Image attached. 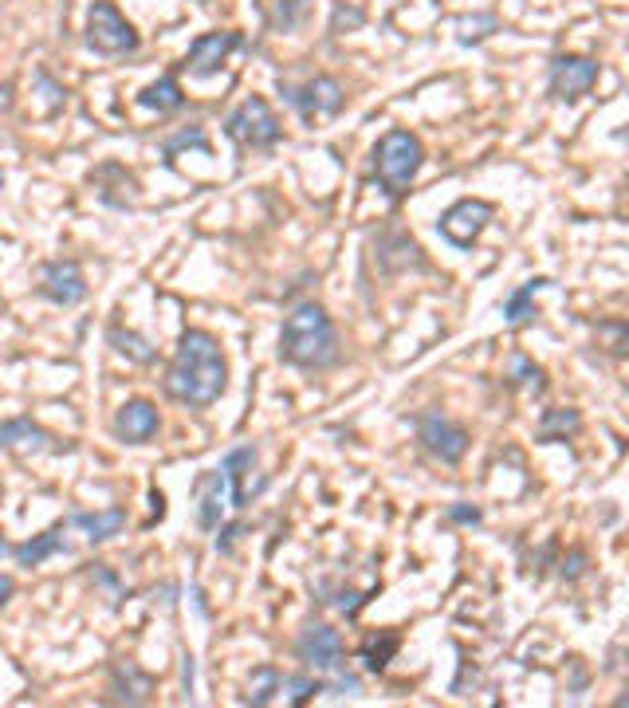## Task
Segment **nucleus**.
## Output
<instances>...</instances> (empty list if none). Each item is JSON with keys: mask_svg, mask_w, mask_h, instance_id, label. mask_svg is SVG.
I'll return each mask as SVG.
<instances>
[{"mask_svg": "<svg viewBox=\"0 0 629 708\" xmlns=\"http://www.w3.org/2000/svg\"><path fill=\"white\" fill-rule=\"evenodd\" d=\"M162 390L189 410H209L213 402H221L228 390V359L221 342L201 327H189L178 339Z\"/></svg>", "mask_w": 629, "mask_h": 708, "instance_id": "nucleus-1", "label": "nucleus"}, {"mask_svg": "<svg viewBox=\"0 0 629 708\" xmlns=\"http://www.w3.org/2000/svg\"><path fill=\"white\" fill-rule=\"evenodd\" d=\"M279 359L299 370H327L339 362V331L323 304H296L279 331Z\"/></svg>", "mask_w": 629, "mask_h": 708, "instance_id": "nucleus-2", "label": "nucleus"}, {"mask_svg": "<svg viewBox=\"0 0 629 708\" xmlns=\"http://www.w3.org/2000/svg\"><path fill=\"white\" fill-rule=\"evenodd\" d=\"M425 166V146L414 130H386L374 146V178L390 198L402 201Z\"/></svg>", "mask_w": 629, "mask_h": 708, "instance_id": "nucleus-3", "label": "nucleus"}, {"mask_svg": "<svg viewBox=\"0 0 629 708\" xmlns=\"http://www.w3.org/2000/svg\"><path fill=\"white\" fill-rule=\"evenodd\" d=\"M87 47L99 55H130L138 52V32L135 24L118 12V4L110 0H90L87 9Z\"/></svg>", "mask_w": 629, "mask_h": 708, "instance_id": "nucleus-4", "label": "nucleus"}, {"mask_svg": "<svg viewBox=\"0 0 629 708\" xmlns=\"http://www.w3.org/2000/svg\"><path fill=\"white\" fill-rule=\"evenodd\" d=\"M225 135L241 146H252V150H271V146L284 138V123H279L276 110L268 107V99L248 95V99L228 115Z\"/></svg>", "mask_w": 629, "mask_h": 708, "instance_id": "nucleus-5", "label": "nucleus"}, {"mask_svg": "<svg viewBox=\"0 0 629 708\" xmlns=\"http://www.w3.org/2000/svg\"><path fill=\"white\" fill-rule=\"evenodd\" d=\"M495 205L492 201H480V198H460L452 201L437 221V233L452 244V249H472V244L484 236V229L492 224Z\"/></svg>", "mask_w": 629, "mask_h": 708, "instance_id": "nucleus-6", "label": "nucleus"}, {"mask_svg": "<svg viewBox=\"0 0 629 708\" xmlns=\"http://www.w3.org/2000/svg\"><path fill=\"white\" fill-rule=\"evenodd\" d=\"M279 91H284V99L303 115V123H314V118H334L342 107H347V91H342V83L331 80V75H314V80L299 83V87H291V83L279 80Z\"/></svg>", "mask_w": 629, "mask_h": 708, "instance_id": "nucleus-7", "label": "nucleus"}, {"mask_svg": "<svg viewBox=\"0 0 629 708\" xmlns=\"http://www.w3.org/2000/svg\"><path fill=\"white\" fill-rule=\"evenodd\" d=\"M598 60L590 55H555L547 72V91L555 103H578L583 95H590L598 83Z\"/></svg>", "mask_w": 629, "mask_h": 708, "instance_id": "nucleus-8", "label": "nucleus"}, {"mask_svg": "<svg viewBox=\"0 0 629 708\" xmlns=\"http://www.w3.org/2000/svg\"><path fill=\"white\" fill-rule=\"evenodd\" d=\"M417 437H422V445L429 448L437 461H445V465H457L468 453V445H472L465 425L449 422L440 410H425L422 418H417Z\"/></svg>", "mask_w": 629, "mask_h": 708, "instance_id": "nucleus-9", "label": "nucleus"}, {"mask_svg": "<svg viewBox=\"0 0 629 708\" xmlns=\"http://www.w3.org/2000/svg\"><path fill=\"white\" fill-rule=\"evenodd\" d=\"M296 654H299V662H303L307 669H314V673L342 669V637H339V630L327 626V622H314V626H307L303 634H299Z\"/></svg>", "mask_w": 629, "mask_h": 708, "instance_id": "nucleus-10", "label": "nucleus"}, {"mask_svg": "<svg viewBox=\"0 0 629 708\" xmlns=\"http://www.w3.org/2000/svg\"><path fill=\"white\" fill-rule=\"evenodd\" d=\"M193 504H198V524L205 531H216L225 524V511L233 504V493H228V476L221 468H205L193 480Z\"/></svg>", "mask_w": 629, "mask_h": 708, "instance_id": "nucleus-11", "label": "nucleus"}, {"mask_svg": "<svg viewBox=\"0 0 629 708\" xmlns=\"http://www.w3.org/2000/svg\"><path fill=\"white\" fill-rule=\"evenodd\" d=\"M244 44L241 32H205L189 44V55H185V72L198 75V80H209L225 67V60Z\"/></svg>", "mask_w": 629, "mask_h": 708, "instance_id": "nucleus-12", "label": "nucleus"}, {"mask_svg": "<svg viewBox=\"0 0 629 708\" xmlns=\"http://www.w3.org/2000/svg\"><path fill=\"white\" fill-rule=\"evenodd\" d=\"M87 276L75 261H52L44 264V276H40V296L52 299L55 307H75L87 299Z\"/></svg>", "mask_w": 629, "mask_h": 708, "instance_id": "nucleus-13", "label": "nucleus"}, {"mask_svg": "<svg viewBox=\"0 0 629 708\" xmlns=\"http://www.w3.org/2000/svg\"><path fill=\"white\" fill-rule=\"evenodd\" d=\"M0 448H12V453H72L67 441L47 433L32 418H4L0 422Z\"/></svg>", "mask_w": 629, "mask_h": 708, "instance_id": "nucleus-14", "label": "nucleus"}, {"mask_svg": "<svg viewBox=\"0 0 629 708\" xmlns=\"http://www.w3.org/2000/svg\"><path fill=\"white\" fill-rule=\"evenodd\" d=\"M158 430H162V413H158L153 402L130 398V402L118 405V413H115L118 441H126V445H146V441L158 437Z\"/></svg>", "mask_w": 629, "mask_h": 708, "instance_id": "nucleus-15", "label": "nucleus"}, {"mask_svg": "<svg viewBox=\"0 0 629 708\" xmlns=\"http://www.w3.org/2000/svg\"><path fill=\"white\" fill-rule=\"evenodd\" d=\"M110 693H115L110 700H118V705H146L153 697V677L138 662L122 657L110 665Z\"/></svg>", "mask_w": 629, "mask_h": 708, "instance_id": "nucleus-16", "label": "nucleus"}, {"mask_svg": "<svg viewBox=\"0 0 629 708\" xmlns=\"http://www.w3.org/2000/svg\"><path fill=\"white\" fill-rule=\"evenodd\" d=\"M221 473L228 476V493H233V508H248L252 496H260V488L248 485V476L256 473V445H241L233 448L221 465Z\"/></svg>", "mask_w": 629, "mask_h": 708, "instance_id": "nucleus-17", "label": "nucleus"}, {"mask_svg": "<svg viewBox=\"0 0 629 708\" xmlns=\"http://www.w3.org/2000/svg\"><path fill=\"white\" fill-rule=\"evenodd\" d=\"M9 551H12V559H17L20 567H40V563H47L52 556L67 551V539H63V524H55V528L40 531V536H32L28 543L9 547Z\"/></svg>", "mask_w": 629, "mask_h": 708, "instance_id": "nucleus-18", "label": "nucleus"}, {"mask_svg": "<svg viewBox=\"0 0 629 708\" xmlns=\"http://www.w3.org/2000/svg\"><path fill=\"white\" fill-rule=\"evenodd\" d=\"M75 528L87 531L90 543H107V539L122 536L126 528V511L122 508H103V511H75L72 516Z\"/></svg>", "mask_w": 629, "mask_h": 708, "instance_id": "nucleus-19", "label": "nucleus"}, {"mask_svg": "<svg viewBox=\"0 0 629 708\" xmlns=\"http://www.w3.org/2000/svg\"><path fill=\"white\" fill-rule=\"evenodd\" d=\"M578 430H583V413L571 410V405H555V410H543L535 441H540V445H555V441L575 437Z\"/></svg>", "mask_w": 629, "mask_h": 708, "instance_id": "nucleus-20", "label": "nucleus"}, {"mask_svg": "<svg viewBox=\"0 0 629 708\" xmlns=\"http://www.w3.org/2000/svg\"><path fill=\"white\" fill-rule=\"evenodd\" d=\"M138 107L158 110V115H173V110L185 107V95H181V87H178L173 75H162V80L146 83V87L138 91Z\"/></svg>", "mask_w": 629, "mask_h": 708, "instance_id": "nucleus-21", "label": "nucleus"}, {"mask_svg": "<svg viewBox=\"0 0 629 708\" xmlns=\"http://www.w3.org/2000/svg\"><path fill=\"white\" fill-rule=\"evenodd\" d=\"M397 649H402V637H397L394 630H374V634L362 637L359 657L370 673H382L397 657Z\"/></svg>", "mask_w": 629, "mask_h": 708, "instance_id": "nucleus-22", "label": "nucleus"}, {"mask_svg": "<svg viewBox=\"0 0 629 708\" xmlns=\"http://www.w3.org/2000/svg\"><path fill=\"white\" fill-rule=\"evenodd\" d=\"M540 287H551V279H527L512 292V296L503 299V324L508 327H527L535 319V292Z\"/></svg>", "mask_w": 629, "mask_h": 708, "instance_id": "nucleus-23", "label": "nucleus"}, {"mask_svg": "<svg viewBox=\"0 0 629 708\" xmlns=\"http://www.w3.org/2000/svg\"><path fill=\"white\" fill-rule=\"evenodd\" d=\"M107 342L110 347L122 355V359H130V362H138V367H153L158 362V347H153L146 335H138V331H126V327H110L107 331Z\"/></svg>", "mask_w": 629, "mask_h": 708, "instance_id": "nucleus-24", "label": "nucleus"}, {"mask_svg": "<svg viewBox=\"0 0 629 708\" xmlns=\"http://www.w3.org/2000/svg\"><path fill=\"white\" fill-rule=\"evenodd\" d=\"M279 685H284V673H279L276 665H256V669L248 673V705L256 708L271 705V700L279 697Z\"/></svg>", "mask_w": 629, "mask_h": 708, "instance_id": "nucleus-25", "label": "nucleus"}, {"mask_svg": "<svg viewBox=\"0 0 629 708\" xmlns=\"http://www.w3.org/2000/svg\"><path fill=\"white\" fill-rule=\"evenodd\" d=\"M503 382L515 385V390H527V394H543V385H547V382H543V367H535L527 355H512Z\"/></svg>", "mask_w": 629, "mask_h": 708, "instance_id": "nucleus-26", "label": "nucleus"}, {"mask_svg": "<svg viewBox=\"0 0 629 708\" xmlns=\"http://www.w3.org/2000/svg\"><path fill=\"white\" fill-rule=\"evenodd\" d=\"M181 150H209V135L201 130V126H189V130H181V135L166 138V146H162L166 166L178 162V154H181Z\"/></svg>", "mask_w": 629, "mask_h": 708, "instance_id": "nucleus-27", "label": "nucleus"}, {"mask_svg": "<svg viewBox=\"0 0 629 708\" xmlns=\"http://www.w3.org/2000/svg\"><path fill=\"white\" fill-rule=\"evenodd\" d=\"M279 693H284V700H288V705L299 708V705H307L314 693H323V681H314V677H307V673H296V677H284Z\"/></svg>", "mask_w": 629, "mask_h": 708, "instance_id": "nucleus-28", "label": "nucleus"}, {"mask_svg": "<svg viewBox=\"0 0 629 708\" xmlns=\"http://www.w3.org/2000/svg\"><path fill=\"white\" fill-rule=\"evenodd\" d=\"M488 32H495V17H465L457 24V40H460V44H480Z\"/></svg>", "mask_w": 629, "mask_h": 708, "instance_id": "nucleus-29", "label": "nucleus"}, {"mask_svg": "<svg viewBox=\"0 0 629 708\" xmlns=\"http://www.w3.org/2000/svg\"><path fill=\"white\" fill-rule=\"evenodd\" d=\"M362 9H354V4H334V17H331V32L334 36H342V32H351V28H362Z\"/></svg>", "mask_w": 629, "mask_h": 708, "instance_id": "nucleus-30", "label": "nucleus"}, {"mask_svg": "<svg viewBox=\"0 0 629 708\" xmlns=\"http://www.w3.org/2000/svg\"><path fill=\"white\" fill-rule=\"evenodd\" d=\"M307 12V0H279L276 4V28H284V32H291V28L299 24V17Z\"/></svg>", "mask_w": 629, "mask_h": 708, "instance_id": "nucleus-31", "label": "nucleus"}, {"mask_svg": "<svg viewBox=\"0 0 629 708\" xmlns=\"http://www.w3.org/2000/svg\"><path fill=\"white\" fill-rule=\"evenodd\" d=\"M449 524H465V528H480L484 524V511L477 508V504H449Z\"/></svg>", "mask_w": 629, "mask_h": 708, "instance_id": "nucleus-32", "label": "nucleus"}, {"mask_svg": "<svg viewBox=\"0 0 629 708\" xmlns=\"http://www.w3.org/2000/svg\"><path fill=\"white\" fill-rule=\"evenodd\" d=\"M598 335H606L610 339V350L614 355H626V324H598Z\"/></svg>", "mask_w": 629, "mask_h": 708, "instance_id": "nucleus-33", "label": "nucleus"}, {"mask_svg": "<svg viewBox=\"0 0 629 708\" xmlns=\"http://www.w3.org/2000/svg\"><path fill=\"white\" fill-rule=\"evenodd\" d=\"M216 531H221V536H216V551H225V556H228V551H233L236 539L244 536L241 524H233V528H225V524H221V528H216Z\"/></svg>", "mask_w": 629, "mask_h": 708, "instance_id": "nucleus-34", "label": "nucleus"}, {"mask_svg": "<svg viewBox=\"0 0 629 708\" xmlns=\"http://www.w3.org/2000/svg\"><path fill=\"white\" fill-rule=\"evenodd\" d=\"M12 594H17V583H12V574H0V610L9 606Z\"/></svg>", "mask_w": 629, "mask_h": 708, "instance_id": "nucleus-35", "label": "nucleus"}, {"mask_svg": "<svg viewBox=\"0 0 629 708\" xmlns=\"http://www.w3.org/2000/svg\"><path fill=\"white\" fill-rule=\"evenodd\" d=\"M150 504H153V520H162V516H166V496L158 493V488L150 493Z\"/></svg>", "mask_w": 629, "mask_h": 708, "instance_id": "nucleus-36", "label": "nucleus"}, {"mask_svg": "<svg viewBox=\"0 0 629 708\" xmlns=\"http://www.w3.org/2000/svg\"><path fill=\"white\" fill-rule=\"evenodd\" d=\"M185 693H193V657H185Z\"/></svg>", "mask_w": 629, "mask_h": 708, "instance_id": "nucleus-37", "label": "nucleus"}, {"mask_svg": "<svg viewBox=\"0 0 629 708\" xmlns=\"http://www.w3.org/2000/svg\"><path fill=\"white\" fill-rule=\"evenodd\" d=\"M4 551H9V543H4V536H0V556H4Z\"/></svg>", "mask_w": 629, "mask_h": 708, "instance_id": "nucleus-38", "label": "nucleus"}, {"mask_svg": "<svg viewBox=\"0 0 629 708\" xmlns=\"http://www.w3.org/2000/svg\"><path fill=\"white\" fill-rule=\"evenodd\" d=\"M0 186H4V173H0Z\"/></svg>", "mask_w": 629, "mask_h": 708, "instance_id": "nucleus-39", "label": "nucleus"}, {"mask_svg": "<svg viewBox=\"0 0 629 708\" xmlns=\"http://www.w3.org/2000/svg\"><path fill=\"white\" fill-rule=\"evenodd\" d=\"M0 496H4V485H0Z\"/></svg>", "mask_w": 629, "mask_h": 708, "instance_id": "nucleus-40", "label": "nucleus"}]
</instances>
